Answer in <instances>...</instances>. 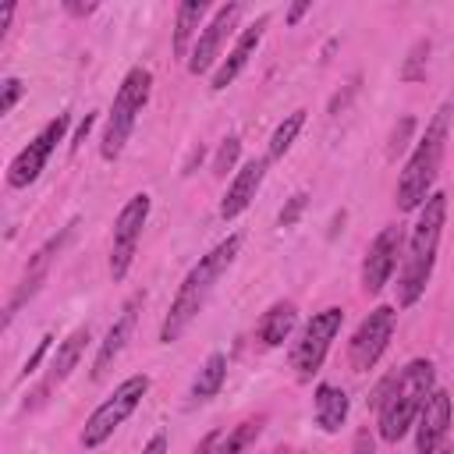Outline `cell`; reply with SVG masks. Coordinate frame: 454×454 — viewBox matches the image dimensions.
<instances>
[{
    "mask_svg": "<svg viewBox=\"0 0 454 454\" xmlns=\"http://www.w3.org/2000/svg\"><path fill=\"white\" fill-rule=\"evenodd\" d=\"M436 390V365L429 358H411L397 372H390L376 387V433L383 443H397L408 429H415V419L426 404V397Z\"/></svg>",
    "mask_w": 454,
    "mask_h": 454,
    "instance_id": "cell-1",
    "label": "cell"
},
{
    "mask_svg": "<svg viewBox=\"0 0 454 454\" xmlns=\"http://www.w3.org/2000/svg\"><path fill=\"white\" fill-rule=\"evenodd\" d=\"M443 223H447V195L433 192L422 202V209L411 223V234L404 238V252H401V266H397V309H411L426 294L433 266H436Z\"/></svg>",
    "mask_w": 454,
    "mask_h": 454,
    "instance_id": "cell-2",
    "label": "cell"
},
{
    "mask_svg": "<svg viewBox=\"0 0 454 454\" xmlns=\"http://www.w3.org/2000/svg\"><path fill=\"white\" fill-rule=\"evenodd\" d=\"M238 252H241V234H227L223 241H216V245L184 273V280H181V287H177V294H174V301H170V309H167V316H163V323H160V344H174V340L195 323V316L206 309L209 294L216 291L220 277L234 266Z\"/></svg>",
    "mask_w": 454,
    "mask_h": 454,
    "instance_id": "cell-3",
    "label": "cell"
},
{
    "mask_svg": "<svg viewBox=\"0 0 454 454\" xmlns=\"http://www.w3.org/2000/svg\"><path fill=\"white\" fill-rule=\"evenodd\" d=\"M447 131H450V103H440V110L433 114V121L426 124V131L419 135L411 156L404 160V170L397 177V209L401 213H419L422 202L433 195L443 153H447Z\"/></svg>",
    "mask_w": 454,
    "mask_h": 454,
    "instance_id": "cell-4",
    "label": "cell"
},
{
    "mask_svg": "<svg viewBox=\"0 0 454 454\" xmlns=\"http://www.w3.org/2000/svg\"><path fill=\"white\" fill-rule=\"evenodd\" d=\"M149 96H153V71L142 67V64L128 67V74H124L121 85H117L114 106H110V114H106L103 135H99V156H103L106 163L121 160V153H124V145H128V138H131V131H135V121H138V114L145 110Z\"/></svg>",
    "mask_w": 454,
    "mask_h": 454,
    "instance_id": "cell-5",
    "label": "cell"
},
{
    "mask_svg": "<svg viewBox=\"0 0 454 454\" xmlns=\"http://www.w3.org/2000/svg\"><path fill=\"white\" fill-rule=\"evenodd\" d=\"M145 394H149V376H145V372H131L128 380H121V383L114 387V394H110L103 404H96V411L85 419V426H82V433H78V443H82L85 450L103 447V443L124 426V419L142 404Z\"/></svg>",
    "mask_w": 454,
    "mask_h": 454,
    "instance_id": "cell-6",
    "label": "cell"
},
{
    "mask_svg": "<svg viewBox=\"0 0 454 454\" xmlns=\"http://www.w3.org/2000/svg\"><path fill=\"white\" fill-rule=\"evenodd\" d=\"M340 326H344V309L340 305H326V309L312 312V319L301 326V333H298V340L291 344V355H287L298 383H312V376L323 369V362L330 355V344L340 333Z\"/></svg>",
    "mask_w": 454,
    "mask_h": 454,
    "instance_id": "cell-7",
    "label": "cell"
},
{
    "mask_svg": "<svg viewBox=\"0 0 454 454\" xmlns=\"http://www.w3.org/2000/svg\"><path fill=\"white\" fill-rule=\"evenodd\" d=\"M67 124H71V114H57V117H50V121L32 135V142H28V145L11 160V167H7V188H28V184L39 181V174L46 170V163H50L57 142H64Z\"/></svg>",
    "mask_w": 454,
    "mask_h": 454,
    "instance_id": "cell-8",
    "label": "cell"
},
{
    "mask_svg": "<svg viewBox=\"0 0 454 454\" xmlns=\"http://www.w3.org/2000/svg\"><path fill=\"white\" fill-rule=\"evenodd\" d=\"M149 206H153V199L145 192H135L121 206V213L114 220V241H110V277H114V284H121L128 277L131 262H135V252H138V241H142V227L149 220Z\"/></svg>",
    "mask_w": 454,
    "mask_h": 454,
    "instance_id": "cell-9",
    "label": "cell"
},
{
    "mask_svg": "<svg viewBox=\"0 0 454 454\" xmlns=\"http://www.w3.org/2000/svg\"><path fill=\"white\" fill-rule=\"evenodd\" d=\"M394 326H397V309L394 305H376L351 333L348 340V362L355 372H369L380 355L387 351L390 337H394Z\"/></svg>",
    "mask_w": 454,
    "mask_h": 454,
    "instance_id": "cell-10",
    "label": "cell"
},
{
    "mask_svg": "<svg viewBox=\"0 0 454 454\" xmlns=\"http://www.w3.org/2000/svg\"><path fill=\"white\" fill-rule=\"evenodd\" d=\"M404 238H408V234H404L401 223H387V227L372 238V245L365 248V259H362V291H365V294H380V291L390 284L394 270L401 266Z\"/></svg>",
    "mask_w": 454,
    "mask_h": 454,
    "instance_id": "cell-11",
    "label": "cell"
},
{
    "mask_svg": "<svg viewBox=\"0 0 454 454\" xmlns=\"http://www.w3.org/2000/svg\"><path fill=\"white\" fill-rule=\"evenodd\" d=\"M238 21H241V4H220L213 11V18L202 25V32L192 46V57L184 60L188 74H206V71H213L216 60H223V43L238 28Z\"/></svg>",
    "mask_w": 454,
    "mask_h": 454,
    "instance_id": "cell-12",
    "label": "cell"
},
{
    "mask_svg": "<svg viewBox=\"0 0 454 454\" xmlns=\"http://www.w3.org/2000/svg\"><path fill=\"white\" fill-rule=\"evenodd\" d=\"M89 340H92V330H89V323H82V326H74L60 344H57V355L50 358V365H46V372H43V380H39V387L28 394V401H25V408H35V404H43L74 369H78V362H82V355H85V348H89Z\"/></svg>",
    "mask_w": 454,
    "mask_h": 454,
    "instance_id": "cell-13",
    "label": "cell"
},
{
    "mask_svg": "<svg viewBox=\"0 0 454 454\" xmlns=\"http://www.w3.org/2000/svg\"><path fill=\"white\" fill-rule=\"evenodd\" d=\"M74 227H78V220H71L67 227H60V234H53V238H46L39 248H35V255L28 259V266H25V277H21V284H18V291L7 298V309H4V326H11V319L18 316V309L43 287V280L50 277V262L57 259V252L64 248V241L74 234Z\"/></svg>",
    "mask_w": 454,
    "mask_h": 454,
    "instance_id": "cell-14",
    "label": "cell"
},
{
    "mask_svg": "<svg viewBox=\"0 0 454 454\" xmlns=\"http://www.w3.org/2000/svg\"><path fill=\"white\" fill-rule=\"evenodd\" d=\"M450 415H454V404H450V394L443 387H436L419 419H415V454H436L443 447V436H447V426H450Z\"/></svg>",
    "mask_w": 454,
    "mask_h": 454,
    "instance_id": "cell-15",
    "label": "cell"
},
{
    "mask_svg": "<svg viewBox=\"0 0 454 454\" xmlns=\"http://www.w3.org/2000/svg\"><path fill=\"white\" fill-rule=\"evenodd\" d=\"M266 25H270V18L266 14H259L248 28H241L238 32V39H234V46L227 50V57L216 64V71H213V78H209V89L213 92H223L245 67H248V60H252V53L259 50V43H262V32H266Z\"/></svg>",
    "mask_w": 454,
    "mask_h": 454,
    "instance_id": "cell-16",
    "label": "cell"
},
{
    "mask_svg": "<svg viewBox=\"0 0 454 454\" xmlns=\"http://www.w3.org/2000/svg\"><path fill=\"white\" fill-rule=\"evenodd\" d=\"M138 305H142V294H135L124 309H121V316L110 323V330H106V337L99 340V348H96V358H92V369H89V376H92V383H99L106 372H110V365L121 358V351L128 348V340H131V333H135V319H138Z\"/></svg>",
    "mask_w": 454,
    "mask_h": 454,
    "instance_id": "cell-17",
    "label": "cell"
},
{
    "mask_svg": "<svg viewBox=\"0 0 454 454\" xmlns=\"http://www.w3.org/2000/svg\"><path fill=\"white\" fill-rule=\"evenodd\" d=\"M266 170H270V160H266V156H255V160H248V163L231 177V184H227V192H223V199H220V220H238V216L252 206V199L259 195V188H262V181H266Z\"/></svg>",
    "mask_w": 454,
    "mask_h": 454,
    "instance_id": "cell-18",
    "label": "cell"
},
{
    "mask_svg": "<svg viewBox=\"0 0 454 454\" xmlns=\"http://www.w3.org/2000/svg\"><path fill=\"white\" fill-rule=\"evenodd\" d=\"M348 411H351V397L344 387L319 383L312 390V415H316V426L323 433H340V426L348 422Z\"/></svg>",
    "mask_w": 454,
    "mask_h": 454,
    "instance_id": "cell-19",
    "label": "cell"
},
{
    "mask_svg": "<svg viewBox=\"0 0 454 454\" xmlns=\"http://www.w3.org/2000/svg\"><path fill=\"white\" fill-rule=\"evenodd\" d=\"M206 14H209V4L206 0H184V4H177V11H174V39H170L174 57H181V60L192 57V46H195V39L202 32L199 25L206 21Z\"/></svg>",
    "mask_w": 454,
    "mask_h": 454,
    "instance_id": "cell-20",
    "label": "cell"
},
{
    "mask_svg": "<svg viewBox=\"0 0 454 454\" xmlns=\"http://www.w3.org/2000/svg\"><path fill=\"white\" fill-rule=\"evenodd\" d=\"M294 326H298V309H294V301H273V305L259 316V323H255V340H259L262 348H280V344L294 333Z\"/></svg>",
    "mask_w": 454,
    "mask_h": 454,
    "instance_id": "cell-21",
    "label": "cell"
},
{
    "mask_svg": "<svg viewBox=\"0 0 454 454\" xmlns=\"http://www.w3.org/2000/svg\"><path fill=\"white\" fill-rule=\"evenodd\" d=\"M223 380H227V355H223V351H213V355L199 365V372H195V380H192V387H188V401H192V404L213 401V397L220 394Z\"/></svg>",
    "mask_w": 454,
    "mask_h": 454,
    "instance_id": "cell-22",
    "label": "cell"
},
{
    "mask_svg": "<svg viewBox=\"0 0 454 454\" xmlns=\"http://www.w3.org/2000/svg\"><path fill=\"white\" fill-rule=\"evenodd\" d=\"M262 426H266V415H252V419L238 422L234 429H223V433L216 429L209 454H248V447L259 440Z\"/></svg>",
    "mask_w": 454,
    "mask_h": 454,
    "instance_id": "cell-23",
    "label": "cell"
},
{
    "mask_svg": "<svg viewBox=\"0 0 454 454\" xmlns=\"http://www.w3.org/2000/svg\"><path fill=\"white\" fill-rule=\"evenodd\" d=\"M301 128H305V110H291V114L273 128L270 145H266V160H280V156L294 145V138H298Z\"/></svg>",
    "mask_w": 454,
    "mask_h": 454,
    "instance_id": "cell-24",
    "label": "cell"
},
{
    "mask_svg": "<svg viewBox=\"0 0 454 454\" xmlns=\"http://www.w3.org/2000/svg\"><path fill=\"white\" fill-rule=\"evenodd\" d=\"M429 53H433V43L426 35L415 39L411 50H408V57H404V64H401V71H397V78L401 82H422L426 78V67H429Z\"/></svg>",
    "mask_w": 454,
    "mask_h": 454,
    "instance_id": "cell-25",
    "label": "cell"
},
{
    "mask_svg": "<svg viewBox=\"0 0 454 454\" xmlns=\"http://www.w3.org/2000/svg\"><path fill=\"white\" fill-rule=\"evenodd\" d=\"M238 156H241V138H238V135H227V138L220 142L216 156H213V174H216V177H227V170H234Z\"/></svg>",
    "mask_w": 454,
    "mask_h": 454,
    "instance_id": "cell-26",
    "label": "cell"
},
{
    "mask_svg": "<svg viewBox=\"0 0 454 454\" xmlns=\"http://www.w3.org/2000/svg\"><path fill=\"white\" fill-rule=\"evenodd\" d=\"M25 92H28V85H25L18 74H7V78L0 82V114H11L14 103H18Z\"/></svg>",
    "mask_w": 454,
    "mask_h": 454,
    "instance_id": "cell-27",
    "label": "cell"
},
{
    "mask_svg": "<svg viewBox=\"0 0 454 454\" xmlns=\"http://www.w3.org/2000/svg\"><path fill=\"white\" fill-rule=\"evenodd\" d=\"M305 206H309V195H305V192H298V195H291V199H287V206L280 209V216H277V223H280V227H294V223H298V216L305 213Z\"/></svg>",
    "mask_w": 454,
    "mask_h": 454,
    "instance_id": "cell-28",
    "label": "cell"
},
{
    "mask_svg": "<svg viewBox=\"0 0 454 454\" xmlns=\"http://www.w3.org/2000/svg\"><path fill=\"white\" fill-rule=\"evenodd\" d=\"M50 344H53V333H43L39 337V344H35V351L25 358V365H21V372H18V380H28L32 372H39V362L46 358V351H50Z\"/></svg>",
    "mask_w": 454,
    "mask_h": 454,
    "instance_id": "cell-29",
    "label": "cell"
},
{
    "mask_svg": "<svg viewBox=\"0 0 454 454\" xmlns=\"http://www.w3.org/2000/svg\"><path fill=\"white\" fill-rule=\"evenodd\" d=\"M92 124H96V114H85L82 124H78V131H74V138H71V153H78V145L85 142V135L92 131Z\"/></svg>",
    "mask_w": 454,
    "mask_h": 454,
    "instance_id": "cell-30",
    "label": "cell"
},
{
    "mask_svg": "<svg viewBox=\"0 0 454 454\" xmlns=\"http://www.w3.org/2000/svg\"><path fill=\"white\" fill-rule=\"evenodd\" d=\"M167 450H170L167 433H153V436H149V443L142 447V454H167Z\"/></svg>",
    "mask_w": 454,
    "mask_h": 454,
    "instance_id": "cell-31",
    "label": "cell"
},
{
    "mask_svg": "<svg viewBox=\"0 0 454 454\" xmlns=\"http://www.w3.org/2000/svg\"><path fill=\"white\" fill-rule=\"evenodd\" d=\"M309 11H312V0H298V4H291V7H287V25H298Z\"/></svg>",
    "mask_w": 454,
    "mask_h": 454,
    "instance_id": "cell-32",
    "label": "cell"
},
{
    "mask_svg": "<svg viewBox=\"0 0 454 454\" xmlns=\"http://www.w3.org/2000/svg\"><path fill=\"white\" fill-rule=\"evenodd\" d=\"M64 11H67V14H74V18H89V14L96 11V4H71V0H67V4H64Z\"/></svg>",
    "mask_w": 454,
    "mask_h": 454,
    "instance_id": "cell-33",
    "label": "cell"
},
{
    "mask_svg": "<svg viewBox=\"0 0 454 454\" xmlns=\"http://www.w3.org/2000/svg\"><path fill=\"white\" fill-rule=\"evenodd\" d=\"M202 156H206V149H202V145H195V149H192V156L184 160V167H181V174H192V170H195V163H202Z\"/></svg>",
    "mask_w": 454,
    "mask_h": 454,
    "instance_id": "cell-34",
    "label": "cell"
},
{
    "mask_svg": "<svg viewBox=\"0 0 454 454\" xmlns=\"http://www.w3.org/2000/svg\"><path fill=\"white\" fill-rule=\"evenodd\" d=\"M213 436H216V433H209V436H202V443H199V447H195L192 454H209V447H213Z\"/></svg>",
    "mask_w": 454,
    "mask_h": 454,
    "instance_id": "cell-35",
    "label": "cell"
},
{
    "mask_svg": "<svg viewBox=\"0 0 454 454\" xmlns=\"http://www.w3.org/2000/svg\"><path fill=\"white\" fill-rule=\"evenodd\" d=\"M436 454H454V450H450V447H440V450H436Z\"/></svg>",
    "mask_w": 454,
    "mask_h": 454,
    "instance_id": "cell-36",
    "label": "cell"
},
{
    "mask_svg": "<svg viewBox=\"0 0 454 454\" xmlns=\"http://www.w3.org/2000/svg\"><path fill=\"white\" fill-rule=\"evenodd\" d=\"M277 454H301V450H284V447H280V450H277Z\"/></svg>",
    "mask_w": 454,
    "mask_h": 454,
    "instance_id": "cell-37",
    "label": "cell"
}]
</instances>
